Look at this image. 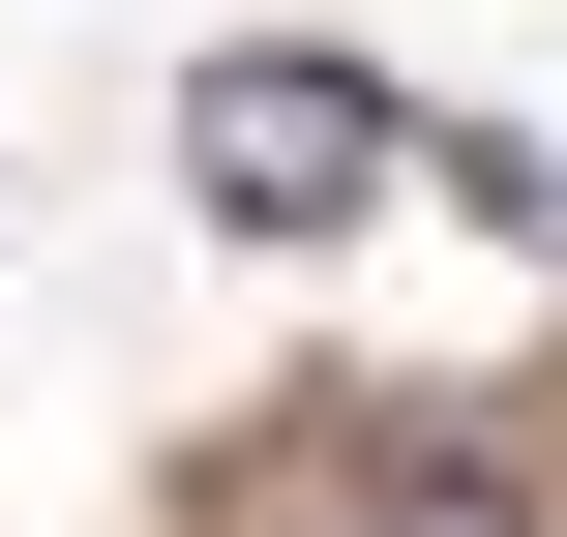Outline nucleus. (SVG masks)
I'll use <instances>...</instances> for the list:
<instances>
[{
  "label": "nucleus",
  "mask_w": 567,
  "mask_h": 537,
  "mask_svg": "<svg viewBox=\"0 0 567 537\" xmlns=\"http://www.w3.org/2000/svg\"><path fill=\"white\" fill-rule=\"evenodd\" d=\"M389 149H419V120H389V90H359V60H299V30H269V60H209V90H179V179H209V209H239V239H329V209H389Z\"/></svg>",
  "instance_id": "1"
}]
</instances>
